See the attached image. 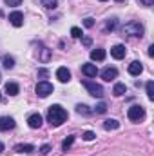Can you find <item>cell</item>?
<instances>
[{"label": "cell", "mask_w": 154, "mask_h": 156, "mask_svg": "<svg viewBox=\"0 0 154 156\" xmlns=\"http://www.w3.org/2000/svg\"><path fill=\"white\" fill-rule=\"evenodd\" d=\"M143 26L140 22H129L123 26V35H129V37H143Z\"/></svg>", "instance_id": "obj_2"}, {"label": "cell", "mask_w": 154, "mask_h": 156, "mask_svg": "<svg viewBox=\"0 0 154 156\" xmlns=\"http://www.w3.org/2000/svg\"><path fill=\"white\" fill-rule=\"evenodd\" d=\"M140 2H142L143 5H147V7H149V5H152V4H154V0H140Z\"/></svg>", "instance_id": "obj_33"}, {"label": "cell", "mask_w": 154, "mask_h": 156, "mask_svg": "<svg viewBox=\"0 0 154 156\" xmlns=\"http://www.w3.org/2000/svg\"><path fill=\"white\" fill-rule=\"evenodd\" d=\"M9 22H11L15 27H20V26L24 24V15H22L20 11H13V13L9 15Z\"/></svg>", "instance_id": "obj_7"}, {"label": "cell", "mask_w": 154, "mask_h": 156, "mask_svg": "<svg viewBox=\"0 0 154 156\" xmlns=\"http://www.w3.org/2000/svg\"><path fill=\"white\" fill-rule=\"evenodd\" d=\"M40 49H42V56H40V60H42V62H47L49 56H51V51H49L47 47H44V45H40Z\"/></svg>", "instance_id": "obj_19"}, {"label": "cell", "mask_w": 154, "mask_h": 156, "mask_svg": "<svg viewBox=\"0 0 154 156\" xmlns=\"http://www.w3.org/2000/svg\"><path fill=\"white\" fill-rule=\"evenodd\" d=\"M118 76V69L116 67H105L103 71H102V78L105 80V82H111V80H114Z\"/></svg>", "instance_id": "obj_10"}, {"label": "cell", "mask_w": 154, "mask_h": 156, "mask_svg": "<svg viewBox=\"0 0 154 156\" xmlns=\"http://www.w3.org/2000/svg\"><path fill=\"white\" fill-rule=\"evenodd\" d=\"M27 123H29L31 129H40L42 127V116H40L38 113H35V115H31V116L27 118Z\"/></svg>", "instance_id": "obj_13"}, {"label": "cell", "mask_w": 154, "mask_h": 156, "mask_svg": "<svg viewBox=\"0 0 154 156\" xmlns=\"http://www.w3.org/2000/svg\"><path fill=\"white\" fill-rule=\"evenodd\" d=\"M127 116H129L131 122H140V120L145 118V109H143L142 105H132V107H129Z\"/></svg>", "instance_id": "obj_3"}, {"label": "cell", "mask_w": 154, "mask_h": 156, "mask_svg": "<svg viewBox=\"0 0 154 156\" xmlns=\"http://www.w3.org/2000/svg\"><path fill=\"white\" fill-rule=\"evenodd\" d=\"M0 100H2V94H0Z\"/></svg>", "instance_id": "obj_39"}, {"label": "cell", "mask_w": 154, "mask_h": 156, "mask_svg": "<svg viewBox=\"0 0 154 156\" xmlns=\"http://www.w3.org/2000/svg\"><path fill=\"white\" fill-rule=\"evenodd\" d=\"M82 73H83L85 76L93 78V76H96V75H98V69H96V66H94V64H83V66H82Z\"/></svg>", "instance_id": "obj_11"}, {"label": "cell", "mask_w": 154, "mask_h": 156, "mask_svg": "<svg viewBox=\"0 0 154 156\" xmlns=\"http://www.w3.org/2000/svg\"><path fill=\"white\" fill-rule=\"evenodd\" d=\"M100 2H105V0H100Z\"/></svg>", "instance_id": "obj_38"}, {"label": "cell", "mask_w": 154, "mask_h": 156, "mask_svg": "<svg viewBox=\"0 0 154 156\" xmlns=\"http://www.w3.org/2000/svg\"><path fill=\"white\" fill-rule=\"evenodd\" d=\"M120 127V122H116V120H105L103 122V129L105 131H114Z\"/></svg>", "instance_id": "obj_17"}, {"label": "cell", "mask_w": 154, "mask_h": 156, "mask_svg": "<svg viewBox=\"0 0 154 156\" xmlns=\"http://www.w3.org/2000/svg\"><path fill=\"white\" fill-rule=\"evenodd\" d=\"M142 71H143L142 62L134 60V62H131V64H129V73H131L132 76H140V75H142Z\"/></svg>", "instance_id": "obj_8"}, {"label": "cell", "mask_w": 154, "mask_h": 156, "mask_svg": "<svg viewBox=\"0 0 154 156\" xmlns=\"http://www.w3.org/2000/svg\"><path fill=\"white\" fill-rule=\"evenodd\" d=\"M82 83H83V87H85V89H87V91L94 96V98H102V96H103V87H102L100 83L87 82V80H85V82H82Z\"/></svg>", "instance_id": "obj_4"}, {"label": "cell", "mask_w": 154, "mask_h": 156, "mask_svg": "<svg viewBox=\"0 0 154 156\" xmlns=\"http://www.w3.org/2000/svg\"><path fill=\"white\" fill-rule=\"evenodd\" d=\"M2 151H4V144L0 142V153H2Z\"/></svg>", "instance_id": "obj_36"}, {"label": "cell", "mask_w": 154, "mask_h": 156, "mask_svg": "<svg viewBox=\"0 0 154 156\" xmlns=\"http://www.w3.org/2000/svg\"><path fill=\"white\" fill-rule=\"evenodd\" d=\"M38 76L40 78H45V76H47V69H38Z\"/></svg>", "instance_id": "obj_32"}, {"label": "cell", "mask_w": 154, "mask_h": 156, "mask_svg": "<svg viewBox=\"0 0 154 156\" xmlns=\"http://www.w3.org/2000/svg\"><path fill=\"white\" fill-rule=\"evenodd\" d=\"M116 2H123V0H116Z\"/></svg>", "instance_id": "obj_37"}, {"label": "cell", "mask_w": 154, "mask_h": 156, "mask_svg": "<svg viewBox=\"0 0 154 156\" xmlns=\"http://www.w3.org/2000/svg\"><path fill=\"white\" fill-rule=\"evenodd\" d=\"M73 142H75V136H67V138L62 142V149H64V151H67V149L73 145Z\"/></svg>", "instance_id": "obj_21"}, {"label": "cell", "mask_w": 154, "mask_h": 156, "mask_svg": "<svg viewBox=\"0 0 154 156\" xmlns=\"http://www.w3.org/2000/svg\"><path fill=\"white\" fill-rule=\"evenodd\" d=\"M94 136H96V134H94L93 131H85V133L82 134V138H83V140H87V142H91V140H94Z\"/></svg>", "instance_id": "obj_25"}, {"label": "cell", "mask_w": 154, "mask_h": 156, "mask_svg": "<svg viewBox=\"0 0 154 156\" xmlns=\"http://www.w3.org/2000/svg\"><path fill=\"white\" fill-rule=\"evenodd\" d=\"M83 26H85V27H93V26H94V18H85V20H83Z\"/></svg>", "instance_id": "obj_29"}, {"label": "cell", "mask_w": 154, "mask_h": 156, "mask_svg": "<svg viewBox=\"0 0 154 156\" xmlns=\"http://www.w3.org/2000/svg\"><path fill=\"white\" fill-rule=\"evenodd\" d=\"M5 4H7V5H11V7H15V5H20V4H22V0H5Z\"/></svg>", "instance_id": "obj_30"}, {"label": "cell", "mask_w": 154, "mask_h": 156, "mask_svg": "<svg viewBox=\"0 0 154 156\" xmlns=\"http://www.w3.org/2000/svg\"><path fill=\"white\" fill-rule=\"evenodd\" d=\"M47 120H49L51 125L58 127V125H62L67 120V111L62 105H51L49 111H47Z\"/></svg>", "instance_id": "obj_1"}, {"label": "cell", "mask_w": 154, "mask_h": 156, "mask_svg": "<svg viewBox=\"0 0 154 156\" xmlns=\"http://www.w3.org/2000/svg\"><path fill=\"white\" fill-rule=\"evenodd\" d=\"M18 91H20L18 83H15V82H7V83H5V93H7L9 96H16Z\"/></svg>", "instance_id": "obj_14"}, {"label": "cell", "mask_w": 154, "mask_h": 156, "mask_svg": "<svg viewBox=\"0 0 154 156\" xmlns=\"http://www.w3.org/2000/svg\"><path fill=\"white\" fill-rule=\"evenodd\" d=\"M147 96L149 100H154V82H147Z\"/></svg>", "instance_id": "obj_23"}, {"label": "cell", "mask_w": 154, "mask_h": 156, "mask_svg": "<svg viewBox=\"0 0 154 156\" xmlns=\"http://www.w3.org/2000/svg\"><path fill=\"white\" fill-rule=\"evenodd\" d=\"M15 151H16V153H27V154H29V153L35 151V147H33L31 144H20V145L15 147Z\"/></svg>", "instance_id": "obj_16"}, {"label": "cell", "mask_w": 154, "mask_h": 156, "mask_svg": "<svg viewBox=\"0 0 154 156\" xmlns=\"http://www.w3.org/2000/svg\"><path fill=\"white\" fill-rule=\"evenodd\" d=\"M4 67L5 69H13L15 67V58L13 56H5L4 58Z\"/></svg>", "instance_id": "obj_20"}, {"label": "cell", "mask_w": 154, "mask_h": 156, "mask_svg": "<svg viewBox=\"0 0 154 156\" xmlns=\"http://www.w3.org/2000/svg\"><path fill=\"white\" fill-rule=\"evenodd\" d=\"M40 2H42V5L47 7V9H54L56 4H58V0H40Z\"/></svg>", "instance_id": "obj_22"}, {"label": "cell", "mask_w": 154, "mask_h": 156, "mask_svg": "<svg viewBox=\"0 0 154 156\" xmlns=\"http://www.w3.org/2000/svg\"><path fill=\"white\" fill-rule=\"evenodd\" d=\"M56 78L65 83V82L71 80V71H69L67 67H58V69H56Z\"/></svg>", "instance_id": "obj_12"}, {"label": "cell", "mask_w": 154, "mask_h": 156, "mask_svg": "<svg viewBox=\"0 0 154 156\" xmlns=\"http://www.w3.org/2000/svg\"><path fill=\"white\" fill-rule=\"evenodd\" d=\"M35 91H37V94H38L40 98H45V96H49V94L54 91V87H53L49 82H38Z\"/></svg>", "instance_id": "obj_5"}, {"label": "cell", "mask_w": 154, "mask_h": 156, "mask_svg": "<svg viewBox=\"0 0 154 156\" xmlns=\"http://www.w3.org/2000/svg\"><path fill=\"white\" fill-rule=\"evenodd\" d=\"M154 55V45H151V47H149V56H152Z\"/></svg>", "instance_id": "obj_35"}, {"label": "cell", "mask_w": 154, "mask_h": 156, "mask_svg": "<svg viewBox=\"0 0 154 156\" xmlns=\"http://www.w3.org/2000/svg\"><path fill=\"white\" fill-rule=\"evenodd\" d=\"M125 55H127V49H125V45L118 44V45H114V47H111V56H113V58H116V60H121Z\"/></svg>", "instance_id": "obj_6"}, {"label": "cell", "mask_w": 154, "mask_h": 156, "mask_svg": "<svg viewBox=\"0 0 154 156\" xmlns=\"http://www.w3.org/2000/svg\"><path fill=\"white\" fill-rule=\"evenodd\" d=\"M49 151H51V145H42V147H40V153H42V154H47Z\"/></svg>", "instance_id": "obj_31"}, {"label": "cell", "mask_w": 154, "mask_h": 156, "mask_svg": "<svg viewBox=\"0 0 154 156\" xmlns=\"http://www.w3.org/2000/svg\"><path fill=\"white\" fill-rule=\"evenodd\" d=\"M91 58L96 60V62H102V60L105 58V51H103V49H93V51H91Z\"/></svg>", "instance_id": "obj_15"}, {"label": "cell", "mask_w": 154, "mask_h": 156, "mask_svg": "<svg viewBox=\"0 0 154 156\" xmlns=\"http://www.w3.org/2000/svg\"><path fill=\"white\" fill-rule=\"evenodd\" d=\"M116 27V18H111V20H109V22H107V26H105V29H107V31H109V29H111V31H113V29H114Z\"/></svg>", "instance_id": "obj_28"}, {"label": "cell", "mask_w": 154, "mask_h": 156, "mask_svg": "<svg viewBox=\"0 0 154 156\" xmlns=\"http://www.w3.org/2000/svg\"><path fill=\"white\" fill-rule=\"evenodd\" d=\"M15 127V120L11 116H0V131H9Z\"/></svg>", "instance_id": "obj_9"}, {"label": "cell", "mask_w": 154, "mask_h": 156, "mask_svg": "<svg viewBox=\"0 0 154 156\" xmlns=\"http://www.w3.org/2000/svg\"><path fill=\"white\" fill-rule=\"evenodd\" d=\"M71 37L73 38H80L82 37V29L80 27H71Z\"/></svg>", "instance_id": "obj_26"}, {"label": "cell", "mask_w": 154, "mask_h": 156, "mask_svg": "<svg viewBox=\"0 0 154 156\" xmlns=\"http://www.w3.org/2000/svg\"><path fill=\"white\" fill-rule=\"evenodd\" d=\"M76 111L80 113V115H89V113H91V111L87 109V105H83V104H78V105H76Z\"/></svg>", "instance_id": "obj_24"}, {"label": "cell", "mask_w": 154, "mask_h": 156, "mask_svg": "<svg viewBox=\"0 0 154 156\" xmlns=\"http://www.w3.org/2000/svg\"><path fill=\"white\" fill-rule=\"evenodd\" d=\"M94 111H96V113H100V115H102V113H105V111H107V105H105V104H103V102H100V104H98V105H96V109H94Z\"/></svg>", "instance_id": "obj_27"}, {"label": "cell", "mask_w": 154, "mask_h": 156, "mask_svg": "<svg viewBox=\"0 0 154 156\" xmlns=\"http://www.w3.org/2000/svg\"><path fill=\"white\" fill-rule=\"evenodd\" d=\"M113 93H114V96H121V94H125V93H127L125 83H116L114 89H113Z\"/></svg>", "instance_id": "obj_18"}, {"label": "cell", "mask_w": 154, "mask_h": 156, "mask_svg": "<svg viewBox=\"0 0 154 156\" xmlns=\"http://www.w3.org/2000/svg\"><path fill=\"white\" fill-rule=\"evenodd\" d=\"M83 45H91V38H83Z\"/></svg>", "instance_id": "obj_34"}]
</instances>
